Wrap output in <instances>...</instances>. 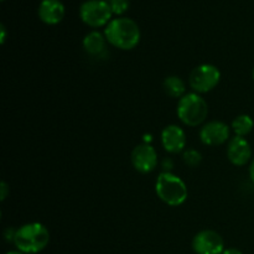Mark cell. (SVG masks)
Returning <instances> with one entry per match:
<instances>
[{"label": "cell", "mask_w": 254, "mask_h": 254, "mask_svg": "<svg viewBox=\"0 0 254 254\" xmlns=\"http://www.w3.org/2000/svg\"><path fill=\"white\" fill-rule=\"evenodd\" d=\"M103 34L106 35L108 44L123 51L135 49L141 39L139 25L130 17L124 16L112 19L104 29Z\"/></svg>", "instance_id": "cell-1"}, {"label": "cell", "mask_w": 254, "mask_h": 254, "mask_svg": "<svg viewBox=\"0 0 254 254\" xmlns=\"http://www.w3.org/2000/svg\"><path fill=\"white\" fill-rule=\"evenodd\" d=\"M50 243V231L40 222L25 223L16 228L14 245L17 251L25 254H37Z\"/></svg>", "instance_id": "cell-2"}, {"label": "cell", "mask_w": 254, "mask_h": 254, "mask_svg": "<svg viewBox=\"0 0 254 254\" xmlns=\"http://www.w3.org/2000/svg\"><path fill=\"white\" fill-rule=\"evenodd\" d=\"M155 192L156 196L170 207L181 206L189 197V189L185 181L170 171L159 174L155 181Z\"/></svg>", "instance_id": "cell-3"}, {"label": "cell", "mask_w": 254, "mask_h": 254, "mask_svg": "<svg viewBox=\"0 0 254 254\" xmlns=\"http://www.w3.org/2000/svg\"><path fill=\"white\" fill-rule=\"evenodd\" d=\"M178 118L188 127H198L208 116V104L201 94L190 92L179 99L176 108Z\"/></svg>", "instance_id": "cell-4"}, {"label": "cell", "mask_w": 254, "mask_h": 254, "mask_svg": "<svg viewBox=\"0 0 254 254\" xmlns=\"http://www.w3.org/2000/svg\"><path fill=\"white\" fill-rule=\"evenodd\" d=\"M111 6L104 0H86L79 6V17L89 27L98 29L112 21Z\"/></svg>", "instance_id": "cell-5"}, {"label": "cell", "mask_w": 254, "mask_h": 254, "mask_svg": "<svg viewBox=\"0 0 254 254\" xmlns=\"http://www.w3.org/2000/svg\"><path fill=\"white\" fill-rule=\"evenodd\" d=\"M221 81V71L211 64L196 66L189 76V84L192 92L198 94L208 93L218 86Z\"/></svg>", "instance_id": "cell-6"}, {"label": "cell", "mask_w": 254, "mask_h": 254, "mask_svg": "<svg viewBox=\"0 0 254 254\" xmlns=\"http://www.w3.org/2000/svg\"><path fill=\"white\" fill-rule=\"evenodd\" d=\"M192 250L196 254H222L225 241L213 230H202L192 238Z\"/></svg>", "instance_id": "cell-7"}, {"label": "cell", "mask_w": 254, "mask_h": 254, "mask_svg": "<svg viewBox=\"0 0 254 254\" xmlns=\"http://www.w3.org/2000/svg\"><path fill=\"white\" fill-rule=\"evenodd\" d=\"M131 165L138 173L150 174L156 169L159 163L158 153L151 144L141 143L133 149L130 154Z\"/></svg>", "instance_id": "cell-8"}, {"label": "cell", "mask_w": 254, "mask_h": 254, "mask_svg": "<svg viewBox=\"0 0 254 254\" xmlns=\"http://www.w3.org/2000/svg\"><path fill=\"white\" fill-rule=\"evenodd\" d=\"M231 129L225 122L211 121L200 129V140L207 146H218L230 141Z\"/></svg>", "instance_id": "cell-9"}, {"label": "cell", "mask_w": 254, "mask_h": 254, "mask_svg": "<svg viewBox=\"0 0 254 254\" xmlns=\"http://www.w3.org/2000/svg\"><path fill=\"white\" fill-rule=\"evenodd\" d=\"M161 145L168 153L179 154L185 150L186 143V133L181 127L176 124H169L161 130Z\"/></svg>", "instance_id": "cell-10"}, {"label": "cell", "mask_w": 254, "mask_h": 254, "mask_svg": "<svg viewBox=\"0 0 254 254\" xmlns=\"http://www.w3.org/2000/svg\"><path fill=\"white\" fill-rule=\"evenodd\" d=\"M227 158L233 165L245 166L252 161V148L250 141L243 136L235 135L227 145Z\"/></svg>", "instance_id": "cell-11"}, {"label": "cell", "mask_w": 254, "mask_h": 254, "mask_svg": "<svg viewBox=\"0 0 254 254\" xmlns=\"http://www.w3.org/2000/svg\"><path fill=\"white\" fill-rule=\"evenodd\" d=\"M39 17L44 24L57 25L64 20L66 9L61 0H42L39 5Z\"/></svg>", "instance_id": "cell-12"}, {"label": "cell", "mask_w": 254, "mask_h": 254, "mask_svg": "<svg viewBox=\"0 0 254 254\" xmlns=\"http://www.w3.org/2000/svg\"><path fill=\"white\" fill-rule=\"evenodd\" d=\"M107 39L106 35L99 31H91L83 37V49L89 56H101L103 52H106L107 47Z\"/></svg>", "instance_id": "cell-13"}, {"label": "cell", "mask_w": 254, "mask_h": 254, "mask_svg": "<svg viewBox=\"0 0 254 254\" xmlns=\"http://www.w3.org/2000/svg\"><path fill=\"white\" fill-rule=\"evenodd\" d=\"M163 89L171 98H183L186 94V84L179 76H168L163 82Z\"/></svg>", "instance_id": "cell-14"}, {"label": "cell", "mask_w": 254, "mask_h": 254, "mask_svg": "<svg viewBox=\"0 0 254 254\" xmlns=\"http://www.w3.org/2000/svg\"><path fill=\"white\" fill-rule=\"evenodd\" d=\"M231 128H232L235 135L246 138L248 134L252 133L254 128V121L252 117L248 116V114H240V116H237L232 121Z\"/></svg>", "instance_id": "cell-15"}, {"label": "cell", "mask_w": 254, "mask_h": 254, "mask_svg": "<svg viewBox=\"0 0 254 254\" xmlns=\"http://www.w3.org/2000/svg\"><path fill=\"white\" fill-rule=\"evenodd\" d=\"M183 159L186 165L190 166V168H196L202 161V155L196 149H188V150L184 151Z\"/></svg>", "instance_id": "cell-16"}, {"label": "cell", "mask_w": 254, "mask_h": 254, "mask_svg": "<svg viewBox=\"0 0 254 254\" xmlns=\"http://www.w3.org/2000/svg\"><path fill=\"white\" fill-rule=\"evenodd\" d=\"M129 5H130V1H129V0H113L112 2H109L112 12L116 15L124 14V12L129 9Z\"/></svg>", "instance_id": "cell-17"}, {"label": "cell", "mask_w": 254, "mask_h": 254, "mask_svg": "<svg viewBox=\"0 0 254 254\" xmlns=\"http://www.w3.org/2000/svg\"><path fill=\"white\" fill-rule=\"evenodd\" d=\"M7 193H9V186L5 181H1V184H0V198H1V201H5V198L7 197Z\"/></svg>", "instance_id": "cell-18"}, {"label": "cell", "mask_w": 254, "mask_h": 254, "mask_svg": "<svg viewBox=\"0 0 254 254\" xmlns=\"http://www.w3.org/2000/svg\"><path fill=\"white\" fill-rule=\"evenodd\" d=\"M5 40H6V29H5L4 24L0 25V44L4 45Z\"/></svg>", "instance_id": "cell-19"}, {"label": "cell", "mask_w": 254, "mask_h": 254, "mask_svg": "<svg viewBox=\"0 0 254 254\" xmlns=\"http://www.w3.org/2000/svg\"><path fill=\"white\" fill-rule=\"evenodd\" d=\"M222 254H243L238 248H225Z\"/></svg>", "instance_id": "cell-20"}, {"label": "cell", "mask_w": 254, "mask_h": 254, "mask_svg": "<svg viewBox=\"0 0 254 254\" xmlns=\"http://www.w3.org/2000/svg\"><path fill=\"white\" fill-rule=\"evenodd\" d=\"M250 179L254 185V159L251 161V164H250Z\"/></svg>", "instance_id": "cell-21"}, {"label": "cell", "mask_w": 254, "mask_h": 254, "mask_svg": "<svg viewBox=\"0 0 254 254\" xmlns=\"http://www.w3.org/2000/svg\"><path fill=\"white\" fill-rule=\"evenodd\" d=\"M6 254H25V253H22V252H20V251H10V252H7Z\"/></svg>", "instance_id": "cell-22"}, {"label": "cell", "mask_w": 254, "mask_h": 254, "mask_svg": "<svg viewBox=\"0 0 254 254\" xmlns=\"http://www.w3.org/2000/svg\"><path fill=\"white\" fill-rule=\"evenodd\" d=\"M104 1L108 2V4H109V2H112V1H113V0H104Z\"/></svg>", "instance_id": "cell-23"}, {"label": "cell", "mask_w": 254, "mask_h": 254, "mask_svg": "<svg viewBox=\"0 0 254 254\" xmlns=\"http://www.w3.org/2000/svg\"><path fill=\"white\" fill-rule=\"evenodd\" d=\"M252 77H253V81H254V68H253V72H252Z\"/></svg>", "instance_id": "cell-24"}, {"label": "cell", "mask_w": 254, "mask_h": 254, "mask_svg": "<svg viewBox=\"0 0 254 254\" xmlns=\"http://www.w3.org/2000/svg\"><path fill=\"white\" fill-rule=\"evenodd\" d=\"M1 1H5V0H1Z\"/></svg>", "instance_id": "cell-25"}]
</instances>
